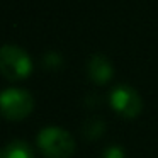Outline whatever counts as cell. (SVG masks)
I'll list each match as a JSON object with an SVG mask.
<instances>
[{
	"label": "cell",
	"mask_w": 158,
	"mask_h": 158,
	"mask_svg": "<svg viewBox=\"0 0 158 158\" xmlns=\"http://www.w3.org/2000/svg\"><path fill=\"white\" fill-rule=\"evenodd\" d=\"M32 63L29 55L15 44L0 46V73L10 82L22 80L31 73Z\"/></svg>",
	"instance_id": "2"
},
{
	"label": "cell",
	"mask_w": 158,
	"mask_h": 158,
	"mask_svg": "<svg viewBox=\"0 0 158 158\" xmlns=\"http://www.w3.org/2000/svg\"><path fill=\"white\" fill-rule=\"evenodd\" d=\"M34 107L31 94L22 89H7L0 94V114L5 119L21 121L31 114Z\"/></svg>",
	"instance_id": "3"
},
{
	"label": "cell",
	"mask_w": 158,
	"mask_h": 158,
	"mask_svg": "<svg viewBox=\"0 0 158 158\" xmlns=\"http://www.w3.org/2000/svg\"><path fill=\"white\" fill-rule=\"evenodd\" d=\"M110 106L119 116L123 117H134L141 112V97L138 92L129 85H117L110 92Z\"/></svg>",
	"instance_id": "4"
},
{
	"label": "cell",
	"mask_w": 158,
	"mask_h": 158,
	"mask_svg": "<svg viewBox=\"0 0 158 158\" xmlns=\"http://www.w3.org/2000/svg\"><path fill=\"white\" fill-rule=\"evenodd\" d=\"M2 156L4 158H34V155H32L31 146L26 141L15 139L7 144V148L4 150Z\"/></svg>",
	"instance_id": "6"
},
{
	"label": "cell",
	"mask_w": 158,
	"mask_h": 158,
	"mask_svg": "<svg viewBox=\"0 0 158 158\" xmlns=\"http://www.w3.org/2000/svg\"><path fill=\"white\" fill-rule=\"evenodd\" d=\"M104 158H124V153L121 148L117 146H110L106 150V153H104Z\"/></svg>",
	"instance_id": "7"
},
{
	"label": "cell",
	"mask_w": 158,
	"mask_h": 158,
	"mask_svg": "<svg viewBox=\"0 0 158 158\" xmlns=\"http://www.w3.org/2000/svg\"><path fill=\"white\" fill-rule=\"evenodd\" d=\"M38 146L48 158H70L75 151V141L65 129L49 126L38 134Z\"/></svg>",
	"instance_id": "1"
},
{
	"label": "cell",
	"mask_w": 158,
	"mask_h": 158,
	"mask_svg": "<svg viewBox=\"0 0 158 158\" xmlns=\"http://www.w3.org/2000/svg\"><path fill=\"white\" fill-rule=\"evenodd\" d=\"M44 63H48V65H60L61 58L58 55H55V53H49L48 56H44Z\"/></svg>",
	"instance_id": "8"
},
{
	"label": "cell",
	"mask_w": 158,
	"mask_h": 158,
	"mask_svg": "<svg viewBox=\"0 0 158 158\" xmlns=\"http://www.w3.org/2000/svg\"><path fill=\"white\" fill-rule=\"evenodd\" d=\"M89 75L95 83H106L112 77V65L104 55H94L89 60Z\"/></svg>",
	"instance_id": "5"
}]
</instances>
